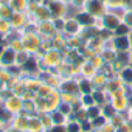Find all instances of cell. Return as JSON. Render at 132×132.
<instances>
[{
	"instance_id": "cell-1",
	"label": "cell",
	"mask_w": 132,
	"mask_h": 132,
	"mask_svg": "<svg viewBox=\"0 0 132 132\" xmlns=\"http://www.w3.org/2000/svg\"><path fill=\"white\" fill-rule=\"evenodd\" d=\"M3 106H5L6 110H10L13 115H17V113H20V112L23 110V100H22L20 96H17V95H11L10 98L5 100Z\"/></svg>"
},
{
	"instance_id": "cell-16",
	"label": "cell",
	"mask_w": 132,
	"mask_h": 132,
	"mask_svg": "<svg viewBox=\"0 0 132 132\" xmlns=\"http://www.w3.org/2000/svg\"><path fill=\"white\" fill-rule=\"evenodd\" d=\"M2 132H23V130H19V129H16L14 126H8V127H5Z\"/></svg>"
},
{
	"instance_id": "cell-4",
	"label": "cell",
	"mask_w": 132,
	"mask_h": 132,
	"mask_svg": "<svg viewBox=\"0 0 132 132\" xmlns=\"http://www.w3.org/2000/svg\"><path fill=\"white\" fill-rule=\"evenodd\" d=\"M10 23L13 28H20L23 25V14L22 13H14L10 19Z\"/></svg>"
},
{
	"instance_id": "cell-13",
	"label": "cell",
	"mask_w": 132,
	"mask_h": 132,
	"mask_svg": "<svg viewBox=\"0 0 132 132\" xmlns=\"http://www.w3.org/2000/svg\"><path fill=\"white\" fill-rule=\"evenodd\" d=\"M50 132H69V130H67V127H65L64 124H53Z\"/></svg>"
},
{
	"instance_id": "cell-2",
	"label": "cell",
	"mask_w": 132,
	"mask_h": 132,
	"mask_svg": "<svg viewBox=\"0 0 132 132\" xmlns=\"http://www.w3.org/2000/svg\"><path fill=\"white\" fill-rule=\"evenodd\" d=\"M16 57H17V51L13 50L11 47H6L5 51H3V54H2V57H0V65L5 67V69H8L10 65L16 64Z\"/></svg>"
},
{
	"instance_id": "cell-18",
	"label": "cell",
	"mask_w": 132,
	"mask_h": 132,
	"mask_svg": "<svg viewBox=\"0 0 132 132\" xmlns=\"http://www.w3.org/2000/svg\"><path fill=\"white\" fill-rule=\"evenodd\" d=\"M5 48H6V47H3V45H0V57H2V54H3V51H5Z\"/></svg>"
},
{
	"instance_id": "cell-11",
	"label": "cell",
	"mask_w": 132,
	"mask_h": 132,
	"mask_svg": "<svg viewBox=\"0 0 132 132\" xmlns=\"http://www.w3.org/2000/svg\"><path fill=\"white\" fill-rule=\"evenodd\" d=\"M22 69H23V70H27V72H33V70H36V69H37V62H36L34 59H31V57H30V59L22 65Z\"/></svg>"
},
{
	"instance_id": "cell-12",
	"label": "cell",
	"mask_w": 132,
	"mask_h": 132,
	"mask_svg": "<svg viewBox=\"0 0 132 132\" xmlns=\"http://www.w3.org/2000/svg\"><path fill=\"white\" fill-rule=\"evenodd\" d=\"M51 118H53V121H54V124H62V120H64V115H62V112H54V113L51 115Z\"/></svg>"
},
{
	"instance_id": "cell-20",
	"label": "cell",
	"mask_w": 132,
	"mask_h": 132,
	"mask_svg": "<svg viewBox=\"0 0 132 132\" xmlns=\"http://www.w3.org/2000/svg\"><path fill=\"white\" fill-rule=\"evenodd\" d=\"M5 129V123H2V121H0V132H2Z\"/></svg>"
},
{
	"instance_id": "cell-8",
	"label": "cell",
	"mask_w": 132,
	"mask_h": 132,
	"mask_svg": "<svg viewBox=\"0 0 132 132\" xmlns=\"http://www.w3.org/2000/svg\"><path fill=\"white\" fill-rule=\"evenodd\" d=\"M13 14H14V11L10 8V5H3V6H0V19H6V20H10Z\"/></svg>"
},
{
	"instance_id": "cell-14",
	"label": "cell",
	"mask_w": 132,
	"mask_h": 132,
	"mask_svg": "<svg viewBox=\"0 0 132 132\" xmlns=\"http://www.w3.org/2000/svg\"><path fill=\"white\" fill-rule=\"evenodd\" d=\"M67 130H69V132H79V124H76V123H70V124L67 126Z\"/></svg>"
},
{
	"instance_id": "cell-9",
	"label": "cell",
	"mask_w": 132,
	"mask_h": 132,
	"mask_svg": "<svg viewBox=\"0 0 132 132\" xmlns=\"http://www.w3.org/2000/svg\"><path fill=\"white\" fill-rule=\"evenodd\" d=\"M28 59H30V56H28V53H27L25 50L17 51V57H16V64H17V65H20V67H22V65H23Z\"/></svg>"
},
{
	"instance_id": "cell-19",
	"label": "cell",
	"mask_w": 132,
	"mask_h": 132,
	"mask_svg": "<svg viewBox=\"0 0 132 132\" xmlns=\"http://www.w3.org/2000/svg\"><path fill=\"white\" fill-rule=\"evenodd\" d=\"M3 103H5V100H3V96H2V93H0V106H3Z\"/></svg>"
},
{
	"instance_id": "cell-10",
	"label": "cell",
	"mask_w": 132,
	"mask_h": 132,
	"mask_svg": "<svg viewBox=\"0 0 132 132\" xmlns=\"http://www.w3.org/2000/svg\"><path fill=\"white\" fill-rule=\"evenodd\" d=\"M40 127H42V124H40L39 120H33V118L28 120V129H30V132H37Z\"/></svg>"
},
{
	"instance_id": "cell-15",
	"label": "cell",
	"mask_w": 132,
	"mask_h": 132,
	"mask_svg": "<svg viewBox=\"0 0 132 132\" xmlns=\"http://www.w3.org/2000/svg\"><path fill=\"white\" fill-rule=\"evenodd\" d=\"M78 20H79L81 23H87V22H89V16H86V14H79V16H78Z\"/></svg>"
},
{
	"instance_id": "cell-3",
	"label": "cell",
	"mask_w": 132,
	"mask_h": 132,
	"mask_svg": "<svg viewBox=\"0 0 132 132\" xmlns=\"http://www.w3.org/2000/svg\"><path fill=\"white\" fill-rule=\"evenodd\" d=\"M8 5L14 13H22V10H25L27 6V0H10Z\"/></svg>"
},
{
	"instance_id": "cell-7",
	"label": "cell",
	"mask_w": 132,
	"mask_h": 132,
	"mask_svg": "<svg viewBox=\"0 0 132 132\" xmlns=\"http://www.w3.org/2000/svg\"><path fill=\"white\" fill-rule=\"evenodd\" d=\"M13 120V113L10 110H6L5 106H0V121L2 123H8Z\"/></svg>"
},
{
	"instance_id": "cell-17",
	"label": "cell",
	"mask_w": 132,
	"mask_h": 132,
	"mask_svg": "<svg viewBox=\"0 0 132 132\" xmlns=\"http://www.w3.org/2000/svg\"><path fill=\"white\" fill-rule=\"evenodd\" d=\"M117 44H118V45H121V47H124V45H126V40H124V39H118V40H117Z\"/></svg>"
},
{
	"instance_id": "cell-5",
	"label": "cell",
	"mask_w": 132,
	"mask_h": 132,
	"mask_svg": "<svg viewBox=\"0 0 132 132\" xmlns=\"http://www.w3.org/2000/svg\"><path fill=\"white\" fill-rule=\"evenodd\" d=\"M13 126L19 130H27L28 129V118H22V117H17L14 121H13Z\"/></svg>"
},
{
	"instance_id": "cell-6",
	"label": "cell",
	"mask_w": 132,
	"mask_h": 132,
	"mask_svg": "<svg viewBox=\"0 0 132 132\" xmlns=\"http://www.w3.org/2000/svg\"><path fill=\"white\" fill-rule=\"evenodd\" d=\"M11 30H13V27H11L10 20H6V19H0V33L5 34V36H10Z\"/></svg>"
}]
</instances>
